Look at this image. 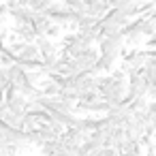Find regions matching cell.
Wrapping results in <instances>:
<instances>
[{
    "instance_id": "7a4b0ae2",
    "label": "cell",
    "mask_w": 156,
    "mask_h": 156,
    "mask_svg": "<svg viewBox=\"0 0 156 156\" xmlns=\"http://www.w3.org/2000/svg\"><path fill=\"white\" fill-rule=\"evenodd\" d=\"M34 45H37V49H39V58H41V60H47V58H56V56H58L56 43H54L51 39H47V37H39V39L34 41Z\"/></svg>"
},
{
    "instance_id": "8fae6325",
    "label": "cell",
    "mask_w": 156,
    "mask_h": 156,
    "mask_svg": "<svg viewBox=\"0 0 156 156\" xmlns=\"http://www.w3.org/2000/svg\"><path fill=\"white\" fill-rule=\"evenodd\" d=\"M145 47H152V49H156V34H152L150 39H145Z\"/></svg>"
},
{
    "instance_id": "5b68a950",
    "label": "cell",
    "mask_w": 156,
    "mask_h": 156,
    "mask_svg": "<svg viewBox=\"0 0 156 156\" xmlns=\"http://www.w3.org/2000/svg\"><path fill=\"white\" fill-rule=\"evenodd\" d=\"M109 11H111V2H109V0H92L90 7H88V15L98 17V20H103Z\"/></svg>"
},
{
    "instance_id": "3957f363",
    "label": "cell",
    "mask_w": 156,
    "mask_h": 156,
    "mask_svg": "<svg viewBox=\"0 0 156 156\" xmlns=\"http://www.w3.org/2000/svg\"><path fill=\"white\" fill-rule=\"evenodd\" d=\"M0 124L7 126V128H13V130H26V113H11L7 111L0 120Z\"/></svg>"
},
{
    "instance_id": "8992f818",
    "label": "cell",
    "mask_w": 156,
    "mask_h": 156,
    "mask_svg": "<svg viewBox=\"0 0 156 156\" xmlns=\"http://www.w3.org/2000/svg\"><path fill=\"white\" fill-rule=\"evenodd\" d=\"M7 109H9L11 113H26V109H28V98H24V96L17 94L13 101L7 103Z\"/></svg>"
},
{
    "instance_id": "7c38bea8",
    "label": "cell",
    "mask_w": 156,
    "mask_h": 156,
    "mask_svg": "<svg viewBox=\"0 0 156 156\" xmlns=\"http://www.w3.org/2000/svg\"><path fill=\"white\" fill-rule=\"evenodd\" d=\"M154 156H156V154H154Z\"/></svg>"
},
{
    "instance_id": "ba28073f",
    "label": "cell",
    "mask_w": 156,
    "mask_h": 156,
    "mask_svg": "<svg viewBox=\"0 0 156 156\" xmlns=\"http://www.w3.org/2000/svg\"><path fill=\"white\" fill-rule=\"evenodd\" d=\"M2 94H5V103L13 101V98L17 96V86H15V83H9V86H7V90H5Z\"/></svg>"
},
{
    "instance_id": "9c48e42d",
    "label": "cell",
    "mask_w": 156,
    "mask_h": 156,
    "mask_svg": "<svg viewBox=\"0 0 156 156\" xmlns=\"http://www.w3.org/2000/svg\"><path fill=\"white\" fill-rule=\"evenodd\" d=\"M62 34V28L60 26H56V24H51L49 28H47V32H45V37L47 39H56V37H60Z\"/></svg>"
},
{
    "instance_id": "52a82bcc",
    "label": "cell",
    "mask_w": 156,
    "mask_h": 156,
    "mask_svg": "<svg viewBox=\"0 0 156 156\" xmlns=\"http://www.w3.org/2000/svg\"><path fill=\"white\" fill-rule=\"evenodd\" d=\"M58 150H60V139H58V141H45V143L41 145V152H43L45 156H56Z\"/></svg>"
},
{
    "instance_id": "30bf717a",
    "label": "cell",
    "mask_w": 156,
    "mask_h": 156,
    "mask_svg": "<svg viewBox=\"0 0 156 156\" xmlns=\"http://www.w3.org/2000/svg\"><path fill=\"white\" fill-rule=\"evenodd\" d=\"M56 156H77V154H75V152H71V150H66V147L60 143V150H58V154H56Z\"/></svg>"
},
{
    "instance_id": "6da1fadb",
    "label": "cell",
    "mask_w": 156,
    "mask_h": 156,
    "mask_svg": "<svg viewBox=\"0 0 156 156\" xmlns=\"http://www.w3.org/2000/svg\"><path fill=\"white\" fill-rule=\"evenodd\" d=\"M122 51H124V39H120V41L103 39V41L98 43V54H101V56H111V58L118 60V56H120Z\"/></svg>"
},
{
    "instance_id": "277c9868",
    "label": "cell",
    "mask_w": 156,
    "mask_h": 156,
    "mask_svg": "<svg viewBox=\"0 0 156 156\" xmlns=\"http://www.w3.org/2000/svg\"><path fill=\"white\" fill-rule=\"evenodd\" d=\"M9 15H11V20H13V28H17V26H28V24H32V11H30V9H28L26 5H22L20 9L11 11Z\"/></svg>"
}]
</instances>
